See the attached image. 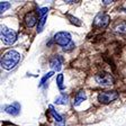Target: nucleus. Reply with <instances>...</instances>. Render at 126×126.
Masks as SVG:
<instances>
[{
    "label": "nucleus",
    "instance_id": "nucleus-4",
    "mask_svg": "<svg viewBox=\"0 0 126 126\" xmlns=\"http://www.w3.org/2000/svg\"><path fill=\"white\" fill-rule=\"evenodd\" d=\"M118 92L115 90H111V91H102L98 94V101L100 104H104V105H107L109 102L114 101L118 98Z\"/></svg>",
    "mask_w": 126,
    "mask_h": 126
},
{
    "label": "nucleus",
    "instance_id": "nucleus-21",
    "mask_svg": "<svg viewBox=\"0 0 126 126\" xmlns=\"http://www.w3.org/2000/svg\"><path fill=\"white\" fill-rule=\"evenodd\" d=\"M102 2H104V5H109V3L114 2V1H108V0H104V1H102Z\"/></svg>",
    "mask_w": 126,
    "mask_h": 126
},
{
    "label": "nucleus",
    "instance_id": "nucleus-9",
    "mask_svg": "<svg viewBox=\"0 0 126 126\" xmlns=\"http://www.w3.org/2000/svg\"><path fill=\"white\" fill-rule=\"evenodd\" d=\"M5 111L7 114H9V115H11V116H17L19 113H20V104L17 102V101H15L14 104H11V105L6 106Z\"/></svg>",
    "mask_w": 126,
    "mask_h": 126
},
{
    "label": "nucleus",
    "instance_id": "nucleus-5",
    "mask_svg": "<svg viewBox=\"0 0 126 126\" xmlns=\"http://www.w3.org/2000/svg\"><path fill=\"white\" fill-rule=\"evenodd\" d=\"M110 23V16L105 13H99L94 19V26L97 28H106Z\"/></svg>",
    "mask_w": 126,
    "mask_h": 126
},
{
    "label": "nucleus",
    "instance_id": "nucleus-16",
    "mask_svg": "<svg viewBox=\"0 0 126 126\" xmlns=\"http://www.w3.org/2000/svg\"><path fill=\"white\" fill-rule=\"evenodd\" d=\"M46 18H47V16H45V17H43V18H41L38 20V25H37V33H41V32L43 31L44 25H45V23H46Z\"/></svg>",
    "mask_w": 126,
    "mask_h": 126
},
{
    "label": "nucleus",
    "instance_id": "nucleus-17",
    "mask_svg": "<svg viewBox=\"0 0 126 126\" xmlns=\"http://www.w3.org/2000/svg\"><path fill=\"white\" fill-rule=\"evenodd\" d=\"M47 11H48V8L47 7H44V8H39L37 10V15H38V18H43L45 16H47Z\"/></svg>",
    "mask_w": 126,
    "mask_h": 126
},
{
    "label": "nucleus",
    "instance_id": "nucleus-8",
    "mask_svg": "<svg viewBox=\"0 0 126 126\" xmlns=\"http://www.w3.org/2000/svg\"><path fill=\"white\" fill-rule=\"evenodd\" d=\"M62 63H63V58L61 55H54L50 60V66L54 71H60L62 69Z\"/></svg>",
    "mask_w": 126,
    "mask_h": 126
},
{
    "label": "nucleus",
    "instance_id": "nucleus-14",
    "mask_svg": "<svg viewBox=\"0 0 126 126\" xmlns=\"http://www.w3.org/2000/svg\"><path fill=\"white\" fill-rule=\"evenodd\" d=\"M63 80H64V76L62 73L58 74V77H56V84H58V88L60 90H64V88H65Z\"/></svg>",
    "mask_w": 126,
    "mask_h": 126
},
{
    "label": "nucleus",
    "instance_id": "nucleus-3",
    "mask_svg": "<svg viewBox=\"0 0 126 126\" xmlns=\"http://www.w3.org/2000/svg\"><path fill=\"white\" fill-rule=\"evenodd\" d=\"M53 41H54L55 44L60 45L62 47H65L70 43H72V37H71V34L69 32H59L54 35Z\"/></svg>",
    "mask_w": 126,
    "mask_h": 126
},
{
    "label": "nucleus",
    "instance_id": "nucleus-19",
    "mask_svg": "<svg viewBox=\"0 0 126 126\" xmlns=\"http://www.w3.org/2000/svg\"><path fill=\"white\" fill-rule=\"evenodd\" d=\"M68 18L70 19V23L71 24H73V25H76V26H81V21L79 20L77 17H73V16L68 15Z\"/></svg>",
    "mask_w": 126,
    "mask_h": 126
},
{
    "label": "nucleus",
    "instance_id": "nucleus-13",
    "mask_svg": "<svg viewBox=\"0 0 126 126\" xmlns=\"http://www.w3.org/2000/svg\"><path fill=\"white\" fill-rule=\"evenodd\" d=\"M48 109H50L51 115L53 116V118H54L55 121L58 122V123H63V118H62V116H61L59 113H56V110L54 109V107H53L52 105L48 106Z\"/></svg>",
    "mask_w": 126,
    "mask_h": 126
},
{
    "label": "nucleus",
    "instance_id": "nucleus-1",
    "mask_svg": "<svg viewBox=\"0 0 126 126\" xmlns=\"http://www.w3.org/2000/svg\"><path fill=\"white\" fill-rule=\"evenodd\" d=\"M20 61V54L15 50H9L1 56V66L5 70L14 69Z\"/></svg>",
    "mask_w": 126,
    "mask_h": 126
},
{
    "label": "nucleus",
    "instance_id": "nucleus-11",
    "mask_svg": "<svg viewBox=\"0 0 126 126\" xmlns=\"http://www.w3.org/2000/svg\"><path fill=\"white\" fill-rule=\"evenodd\" d=\"M114 32L115 33H119V34H125L126 33V21L122 20L119 23H117L114 26Z\"/></svg>",
    "mask_w": 126,
    "mask_h": 126
},
{
    "label": "nucleus",
    "instance_id": "nucleus-6",
    "mask_svg": "<svg viewBox=\"0 0 126 126\" xmlns=\"http://www.w3.org/2000/svg\"><path fill=\"white\" fill-rule=\"evenodd\" d=\"M94 80L97 81L98 84L104 86V87H107V86H111V84H114L113 76H111L110 73H108V72H100V73L96 74Z\"/></svg>",
    "mask_w": 126,
    "mask_h": 126
},
{
    "label": "nucleus",
    "instance_id": "nucleus-20",
    "mask_svg": "<svg viewBox=\"0 0 126 126\" xmlns=\"http://www.w3.org/2000/svg\"><path fill=\"white\" fill-rule=\"evenodd\" d=\"M76 47V44H74L73 42L72 43H70V44L68 45V46H65V47H63V51H65V52H70V51H72Z\"/></svg>",
    "mask_w": 126,
    "mask_h": 126
},
{
    "label": "nucleus",
    "instance_id": "nucleus-2",
    "mask_svg": "<svg viewBox=\"0 0 126 126\" xmlns=\"http://www.w3.org/2000/svg\"><path fill=\"white\" fill-rule=\"evenodd\" d=\"M0 37L5 44L11 45L17 41V33L13 29L8 28L6 26H1V32H0Z\"/></svg>",
    "mask_w": 126,
    "mask_h": 126
},
{
    "label": "nucleus",
    "instance_id": "nucleus-7",
    "mask_svg": "<svg viewBox=\"0 0 126 126\" xmlns=\"http://www.w3.org/2000/svg\"><path fill=\"white\" fill-rule=\"evenodd\" d=\"M37 20H39L38 15L33 13V11L27 13L26 16H25V18H24V23H25L26 27H28V28H33V27L37 24Z\"/></svg>",
    "mask_w": 126,
    "mask_h": 126
},
{
    "label": "nucleus",
    "instance_id": "nucleus-18",
    "mask_svg": "<svg viewBox=\"0 0 126 126\" xmlns=\"http://www.w3.org/2000/svg\"><path fill=\"white\" fill-rule=\"evenodd\" d=\"M10 3L8 2V1H1V3H0V13L3 14L7 9H9L10 8Z\"/></svg>",
    "mask_w": 126,
    "mask_h": 126
},
{
    "label": "nucleus",
    "instance_id": "nucleus-12",
    "mask_svg": "<svg viewBox=\"0 0 126 126\" xmlns=\"http://www.w3.org/2000/svg\"><path fill=\"white\" fill-rule=\"evenodd\" d=\"M54 102L56 104V105H68L69 96L63 92V94H61L60 96H58V97L55 98V101Z\"/></svg>",
    "mask_w": 126,
    "mask_h": 126
},
{
    "label": "nucleus",
    "instance_id": "nucleus-15",
    "mask_svg": "<svg viewBox=\"0 0 126 126\" xmlns=\"http://www.w3.org/2000/svg\"><path fill=\"white\" fill-rule=\"evenodd\" d=\"M54 74V71H51V72H47L46 74H45L44 77H43L42 79H41V82H39V87H42V86H45V83H46V81L48 80V79L51 78V77Z\"/></svg>",
    "mask_w": 126,
    "mask_h": 126
},
{
    "label": "nucleus",
    "instance_id": "nucleus-22",
    "mask_svg": "<svg viewBox=\"0 0 126 126\" xmlns=\"http://www.w3.org/2000/svg\"><path fill=\"white\" fill-rule=\"evenodd\" d=\"M55 126H64V125H63V123H59V124H56Z\"/></svg>",
    "mask_w": 126,
    "mask_h": 126
},
{
    "label": "nucleus",
    "instance_id": "nucleus-10",
    "mask_svg": "<svg viewBox=\"0 0 126 126\" xmlns=\"http://www.w3.org/2000/svg\"><path fill=\"white\" fill-rule=\"evenodd\" d=\"M87 99V94L83 90H80V91L77 92L76 94V98H74V101H73V106H79L81 102H83L84 100Z\"/></svg>",
    "mask_w": 126,
    "mask_h": 126
}]
</instances>
